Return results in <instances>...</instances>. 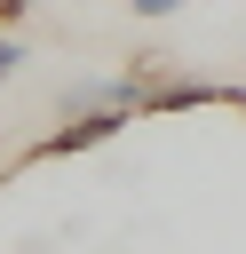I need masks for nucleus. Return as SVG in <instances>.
Segmentation results:
<instances>
[{
  "instance_id": "7ed1b4c3",
  "label": "nucleus",
  "mask_w": 246,
  "mask_h": 254,
  "mask_svg": "<svg viewBox=\"0 0 246 254\" xmlns=\"http://www.w3.org/2000/svg\"><path fill=\"white\" fill-rule=\"evenodd\" d=\"M24 8H32V0H0V32H8V24H24Z\"/></svg>"
},
{
  "instance_id": "f257e3e1",
  "label": "nucleus",
  "mask_w": 246,
  "mask_h": 254,
  "mask_svg": "<svg viewBox=\"0 0 246 254\" xmlns=\"http://www.w3.org/2000/svg\"><path fill=\"white\" fill-rule=\"evenodd\" d=\"M175 8H190V0H135V16H175Z\"/></svg>"
},
{
  "instance_id": "f03ea898",
  "label": "nucleus",
  "mask_w": 246,
  "mask_h": 254,
  "mask_svg": "<svg viewBox=\"0 0 246 254\" xmlns=\"http://www.w3.org/2000/svg\"><path fill=\"white\" fill-rule=\"evenodd\" d=\"M16 64H24V48H16V40H0V79H8Z\"/></svg>"
}]
</instances>
